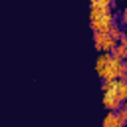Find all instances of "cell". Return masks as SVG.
Segmentation results:
<instances>
[{
    "label": "cell",
    "mask_w": 127,
    "mask_h": 127,
    "mask_svg": "<svg viewBox=\"0 0 127 127\" xmlns=\"http://www.w3.org/2000/svg\"><path fill=\"white\" fill-rule=\"evenodd\" d=\"M93 42H95V48H97L101 54H111V50L117 46V42H115L107 32H95V34H93Z\"/></svg>",
    "instance_id": "cell-1"
},
{
    "label": "cell",
    "mask_w": 127,
    "mask_h": 127,
    "mask_svg": "<svg viewBox=\"0 0 127 127\" xmlns=\"http://www.w3.org/2000/svg\"><path fill=\"white\" fill-rule=\"evenodd\" d=\"M111 10V0H91L89 4V20H95Z\"/></svg>",
    "instance_id": "cell-2"
},
{
    "label": "cell",
    "mask_w": 127,
    "mask_h": 127,
    "mask_svg": "<svg viewBox=\"0 0 127 127\" xmlns=\"http://www.w3.org/2000/svg\"><path fill=\"white\" fill-rule=\"evenodd\" d=\"M123 103H125V101H121L119 95H117L113 89H105V91H103V105H105L109 111H119V109L123 107Z\"/></svg>",
    "instance_id": "cell-3"
},
{
    "label": "cell",
    "mask_w": 127,
    "mask_h": 127,
    "mask_svg": "<svg viewBox=\"0 0 127 127\" xmlns=\"http://www.w3.org/2000/svg\"><path fill=\"white\" fill-rule=\"evenodd\" d=\"M101 127H123L121 125V119H119V113L117 111H109L103 117V125Z\"/></svg>",
    "instance_id": "cell-4"
},
{
    "label": "cell",
    "mask_w": 127,
    "mask_h": 127,
    "mask_svg": "<svg viewBox=\"0 0 127 127\" xmlns=\"http://www.w3.org/2000/svg\"><path fill=\"white\" fill-rule=\"evenodd\" d=\"M111 56H113V58H117L119 62H125V60H127V48H125V46H121V44L117 42V46L111 50Z\"/></svg>",
    "instance_id": "cell-5"
},
{
    "label": "cell",
    "mask_w": 127,
    "mask_h": 127,
    "mask_svg": "<svg viewBox=\"0 0 127 127\" xmlns=\"http://www.w3.org/2000/svg\"><path fill=\"white\" fill-rule=\"evenodd\" d=\"M107 34H109V36H111V38H113L115 42H119V38H121V36H123L125 32H123V26L115 22V24H111V28L107 30Z\"/></svg>",
    "instance_id": "cell-6"
},
{
    "label": "cell",
    "mask_w": 127,
    "mask_h": 127,
    "mask_svg": "<svg viewBox=\"0 0 127 127\" xmlns=\"http://www.w3.org/2000/svg\"><path fill=\"white\" fill-rule=\"evenodd\" d=\"M109 58H111V54H101V56L97 58V62H95V69H97V73H99V75L103 73L105 65L109 64Z\"/></svg>",
    "instance_id": "cell-7"
},
{
    "label": "cell",
    "mask_w": 127,
    "mask_h": 127,
    "mask_svg": "<svg viewBox=\"0 0 127 127\" xmlns=\"http://www.w3.org/2000/svg\"><path fill=\"white\" fill-rule=\"evenodd\" d=\"M121 22H123V26H127V6L121 10Z\"/></svg>",
    "instance_id": "cell-8"
},
{
    "label": "cell",
    "mask_w": 127,
    "mask_h": 127,
    "mask_svg": "<svg viewBox=\"0 0 127 127\" xmlns=\"http://www.w3.org/2000/svg\"><path fill=\"white\" fill-rule=\"evenodd\" d=\"M121 81H125V83H127V64L123 65V73H121Z\"/></svg>",
    "instance_id": "cell-9"
},
{
    "label": "cell",
    "mask_w": 127,
    "mask_h": 127,
    "mask_svg": "<svg viewBox=\"0 0 127 127\" xmlns=\"http://www.w3.org/2000/svg\"><path fill=\"white\" fill-rule=\"evenodd\" d=\"M119 44H121V46H125V48H127V34H123V36H121V38H119Z\"/></svg>",
    "instance_id": "cell-10"
}]
</instances>
